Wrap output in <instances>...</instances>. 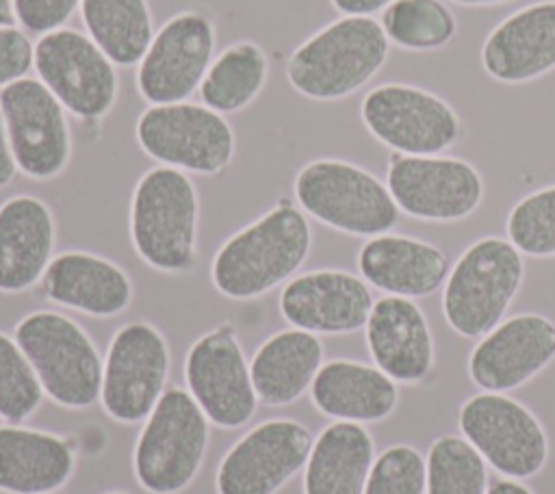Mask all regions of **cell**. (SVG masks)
Returning <instances> with one entry per match:
<instances>
[{
    "label": "cell",
    "instance_id": "30bf717a",
    "mask_svg": "<svg viewBox=\"0 0 555 494\" xmlns=\"http://www.w3.org/2000/svg\"><path fill=\"white\" fill-rule=\"evenodd\" d=\"M169 347L163 334L143 321L121 325L104 358L100 401L104 412L124 425L141 422L165 394Z\"/></svg>",
    "mask_w": 555,
    "mask_h": 494
},
{
    "label": "cell",
    "instance_id": "4dcf8cb0",
    "mask_svg": "<svg viewBox=\"0 0 555 494\" xmlns=\"http://www.w3.org/2000/svg\"><path fill=\"white\" fill-rule=\"evenodd\" d=\"M382 28L399 48L425 52L444 48L457 22L442 0H392L382 13Z\"/></svg>",
    "mask_w": 555,
    "mask_h": 494
},
{
    "label": "cell",
    "instance_id": "1f68e13d",
    "mask_svg": "<svg viewBox=\"0 0 555 494\" xmlns=\"http://www.w3.org/2000/svg\"><path fill=\"white\" fill-rule=\"evenodd\" d=\"M425 494H488L486 459L457 435H442L429 446Z\"/></svg>",
    "mask_w": 555,
    "mask_h": 494
},
{
    "label": "cell",
    "instance_id": "4316f807",
    "mask_svg": "<svg viewBox=\"0 0 555 494\" xmlns=\"http://www.w3.org/2000/svg\"><path fill=\"white\" fill-rule=\"evenodd\" d=\"M321 360L323 344L310 332L293 327L269 336L249 364L258 401L271 407L297 401L312 386Z\"/></svg>",
    "mask_w": 555,
    "mask_h": 494
},
{
    "label": "cell",
    "instance_id": "9c48e42d",
    "mask_svg": "<svg viewBox=\"0 0 555 494\" xmlns=\"http://www.w3.org/2000/svg\"><path fill=\"white\" fill-rule=\"evenodd\" d=\"M33 67L63 108L80 119L104 117L117 100L115 63L85 32L59 28L41 35Z\"/></svg>",
    "mask_w": 555,
    "mask_h": 494
},
{
    "label": "cell",
    "instance_id": "5bb4252c",
    "mask_svg": "<svg viewBox=\"0 0 555 494\" xmlns=\"http://www.w3.org/2000/svg\"><path fill=\"white\" fill-rule=\"evenodd\" d=\"M215 52V24L199 11L169 17L139 63L137 89L150 104L184 102L199 89Z\"/></svg>",
    "mask_w": 555,
    "mask_h": 494
},
{
    "label": "cell",
    "instance_id": "484cf974",
    "mask_svg": "<svg viewBox=\"0 0 555 494\" xmlns=\"http://www.w3.org/2000/svg\"><path fill=\"white\" fill-rule=\"evenodd\" d=\"M310 396L317 410L330 418L375 422L392 414L399 390L395 379L375 366L332 360L319 368Z\"/></svg>",
    "mask_w": 555,
    "mask_h": 494
},
{
    "label": "cell",
    "instance_id": "74e56055",
    "mask_svg": "<svg viewBox=\"0 0 555 494\" xmlns=\"http://www.w3.org/2000/svg\"><path fill=\"white\" fill-rule=\"evenodd\" d=\"M15 171H17V165H15V158H13V152H11L4 115H2V108H0V188L7 186L15 178Z\"/></svg>",
    "mask_w": 555,
    "mask_h": 494
},
{
    "label": "cell",
    "instance_id": "7c38bea8",
    "mask_svg": "<svg viewBox=\"0 0 555 494\" xmlns=\"http://www.w3.org/2000/svg\"><path fill=\"white\" fill-rule=\"evenodd\" d=\"M0 108L17 169L35 180L59 176L72 154L63 104L39 78H20L0 89Z\"/></svg>",
    "mask_w": 555,
    "mask_h": 494
},
{
    "label": "cell",
    "instance_id": "52a82bcc",
    "mask_svg": "<svg viewBox=\"0 0 555 494\" xmlns=\"http://www.w3.org/2000/svg\"><path fill=\"white\" fill-rule=\"evenodd\" d=\"M299 206L317 221L353 236H379L399 221L386 184L366 169L336 158L304 165L295 178Z\"/></svg>",
    "mask_w": 555,
    "mask_h": 494
},
{
    "label": "cell",
    "instance_id": "6da1fadb",
    "mask_svg": "<svg viewBox=\"0 0 555 494\" xmlns=\"http://www.w3.org/2000/svg\"><path fill=\"white\" fill-rule=\"evenodd\" d=\"M310 245L308 219L282 202L219 247L210 266L212 284L228 299H256L286 282L308 258Z\"/></svg>",
    "mask_w": 555,
    "mask_h": 494
},
{
    "label": "cell",
    "instance_id": "7a4b0ae2",
    "mask_svg": "<svg viewBox=\"0 0 555 494\" xmlns=\"http://www.w3.org/2000/svg\"><path fill=\"white\" fill-rule=\"evenodd\" d=\"M388 37L371 15H345L295 48L286 78L310 100H340L366 84L388 56Z\"/></svg>",
    "mask_w": 555,
    "mask_h": 494
},
{
    "label": "cell",
    "instance_id": "ffe728a7",
    "mask_svg": "<svg viewBox=\"0 0 555 494\" xmlns=\"http://www.w3.org/2000/svg\"><path fill=\"white\" fill-rule=\"evenodd\" d=\"M486 74L505 84L529 82L555 67V0L527 4L483 41Z\"/></svg>",
    "mask_w": 555,
    "mask_h": 494
},
{
    "label": "cell",
    "instance_id": "277c9868",
    "mask_svg": "<svg viewBox=\"0 0 555 494\" xmlns=\"http://www.w3.org/2000/svg\"><path fill=\"white\" fill-rule=\"evenodd\" d=\"M13 338L54 403L85 410L100 399L104 360L76 321L52 310H37L15 325Z\"/></svg>",
    "mask_w": 555,
    "mask_h": 494
},
{
    "label": "cell",
    "instance_id": "f546056e",
    "mask_svg": "<svg viewBox=\"0 0 555 494\" xmlns=\"http://www.w3.org/2000/svg\"><path fill=\"white\" fill-rule=\"evenodd\" d=\"M269 76V63L262 48L254 41H236L212 58L202 84L204 106L225 115L251 104Z\"/></svg>",
    "mask_w": 555,
    "mask_h": 494
},
{
    "label": "cell",
    "instance_id": "3957f363",
    "mask_svg": "<svg viewBox=\"0 0 555 494\" xmlns=\"http://www.w3.org/2000/svg\"><path fill=\"white\" fill-rule=\"evenodd\" d=\"M197 191L173 167L145 171L130 199V238L139 258L163 273H186L197 256Z\"/></svg>",
    "mask_w": 555,
    "mask_h": 494
},
{
    "label": "cell",
    "instance_id": "9a60e30c",
    "mask_svg": "<svg viewBox=\"0 0 555 494\" xmlns=\"http://www.w3.org/2000/svg\"><path fill=\"white\" fill-rule=\"evenodd\" d=\"M189 394L221 429L243 427L256 412L249 364L236 334L225 325L199 336L184 362Z\"/></svg>",
    "mask_w": 555,
    "mask_h": 494
},
{
    "label": "cell",
    "instance_id": "7402d4cb",
    "mask_svg": "<svg viewBox=\"0 0 555 494\" xmlns=\"http://www.w3.org/2000/svg\"><path fill=\"white\" fill-rule=\"evenodd\" d=\"M41 292L48 301L89 316L121 314L132 301V282L115 262L89 253L65 251L50 260Z\"/></svg>",
    "mask_w": 555,
    "mask_h": 494
},
{
    "label": "cell",
    "instance_id": "ba28073f",
    "mask_svg": "<svg viewBox=\"0 0 555 494\" xmlns=\"http://www.w3.org/2000/svg\"><path fill=\"white\" fill-rule=\"evenodd\" d=\"M134 132L150 158L180 171L212 176L234 156L232 126L204 104H152L139 115Z\"/></svg>",
    "mask_w": 555,
    "mask_h": 494
},
{
    "label": "cell",
    "instance_id": "d4e9b609",
    "mask_svg": "<svg viewBox=\"0 0 555 494\" xmlns=\"http://www.w3.org/2000/svg\"><path fill=\"white\" fill-rule=\"evenodd\" d=\"M74 466L67 440L17 425L0 427V492L52 494L69 481Z\"/></svg>",
    "mask_w": 555,
    "mask_h": 494
},
{
    "label": "cell",
    "instance_id": "83f0119b",
    "mask_svg": "<svg viewBox=\"0 0 555 494\" xmlns=\"http://www.w3.org/2000/svg\"><path fill=\"white\" fill-rule=\"evenodd\" d=\"M373 453V438L360 422L336 420L312 442L304 494H364Z\"/></svg>",
    "mask_w": 555,
    "mask_h": 494
},
{
    "label": "cell",
    "instance_id": "7bdbcfd3",
    "mask_svg": "<svg viewBox=\"0 0 555 494\" xmlns=\"http://www.w3.org/2000/svg\"><path fill=\"white\" fill-rule=\"evenodd\" d=\"M104 494H128V492H119V490H113V492H104Z\"/></svg>",
    "mask_w": 555,
    "mask_h": 494
},
{
    "label": "cell",
    "instance_id": "5b68a950",
    "mask_svg": "<svg viewBox=\"0 0 555 494\" xmlns=\"http://www.w3.org/2000/svg\"><path fill=\"white\" fill-rule=\"evenodd\" d=\"M208 418L182 388L158 399L137 438L132 470L150 494H180L202 468L208 446Z\"/></svg>",
    "mask_w": 555,
    "mask_h": 494
},
{
    "label": "cell",
    "instance_id": "ab89813d",
    "mask_svg": "<svg viewBox=\"0 0 555 494\" xmlns=\"http://www.w3.org/2000/svg\"><path fill=\"white\" fill-rule=\"evenodd\" d=\"M488 494H531L529 487H525L518 481H509V479H499L490 485Z\"/></svg>",
    "mask_w": 555,
    "mask_h": 494
},
{
    "label": "cell",
    "instance_id": "d6986e66",
    "mask_svg": "<svg viewBox=\"0 0 555 494\" xmlns=\"http://www.w3.org/2000/svg\"><path fill=\"white\" fill-rule=\"evenodd\" d=\"M373 297L364 280L338 269L308 271L280 292V312L310 334H351L366 325Z\"/></svg>",
    "mask_w": 555,
    "mask_h": 494
},
{
    "label": "cell",
    "instance_id": "e575fe53",
    "mask_svg": "<svg viewBox=\"0 0 555 494\" xmlns=\"http://www.w3.org/2000/svg\"><path fill=\"white\" fill-rule=\"evenodd\" d=\"M427 466L408 444L386 448L371 466L364 494H425Z\"/></svg>",
    "mask_w": 555,
    "mask_h": 494
},
{
    "label": "cell",
    "instance_id": "cb8c5ba5",
    "mask_svg": "<svg viewBox=\"0 0 555 494\" xmlns=\"http://www.w3.org/2000/svg\"><path fill=\"white\" fill-rule=\"evenodd\" d=\"M362 277L397 297H427L440 288L449 275L447 256L431 243L379 234L366 240L358 253Z\"/></svg>",
    "mask_w": 555,
    "mask_h": 494
},
{
    "label": "cell",
    "instance_id": "603a6c76",
    "mask_svg": "<svg viewBox=\"0 0 555 494\" xmlns=\"http://www.w3.org/2000/svg\"><path fill=\"white\" fill-rule=\"evenodd\" d=\"M54 217L35 195L0 204V292H22L41 282L54 249Z\"/></svg>",
    "mask_w": 555,
    "mask_h": 494
},
{
    "label": "cell",
    "instance_id": "f1b7e54d",
    "mask_svg": "<svg viewBox=\"0 0 555 494\" xmlns=\"http://www.w3.org/2000/svg\"><path fill=\"white\" fill-rule=\"evenodd\" d=\"M80 15L89 37L119 67L141 63L154 39L147 0H82Z\"/></svg>",
    "mask_w": 555,
    "mask_h": 494
},
{
    "label": "cell",
    "instance_id": "ac0fdd59",
    "mask_svg": "<svg viewBox=\"0 0 555 494\" xmlns=\"http://www.w3.org/2000/svg\"><path fill=\"white\" fill-rule=\"evenodd\" d=\"M555 360V323L542 314H516L488 332L468 360L470 379L492 392L522 386Z\"/></svg>",
    "mask_w": 555,
    "mask_h": 494
},
{
    "label": "cell",
    "instance_id": "f35d334b",
    "mask_svg": "<svg viewBox=\"0 0 555 494\" xmlns=\"http://www.w3.org/2000/svg\"><path fill=\"white\" fill-rule=\"evenodd\" d=\"M392 0H332L334 9L345 15H371L375 11H382Z\"/></svg>",
    "mask_w": 555,
    "mask_h": 494
},
{
    "label": "cell",
    "instance_id": "836d02e7",
    "mask_svg": "<svg viewBox=\"0 0 555 494\" xmlns=\"http://www.w3.org/2000/svg\"><path fill=\"white\" fill-rule=\"evenodd\" d=\"M509 243L527 256H555V184L522 197L507 214Z\"/></svg>",
    "mask_w": 555,
    "mask_h": 494
},
{
    "label": "cell",
    "instance_id": "8d00e7d4",
    "mask_svg": "<svg viewBox=\"0 0 555 494\" xmlns=\"http://www.w3.org/2000/svg\"><path fill=\"white\" fill-rule=\"evenodd\" d=\"M35 46L28 35L15 26L0 28V89L24 78L33 67Z\"/></svg>",
    "mask_w": 555,
    "mask_h": 494
},
{
    "label": "cell",
    "instance_id": "8992f818",
    "mask_svg": "<svg viewBox=\"0 0 555 494\" xmlns=\"http://www.w3.org/2000/svg\"><path fill=\"white\" fill-rule=\"evenodd\" d=\"M520 251L499 236L475 240L447 275L442 310L453 332L481 338L492 332L522 284Z\"/></svg>",
    "mask_w": 555,
    "mask_h": 494
},
{
    "label": "cell",
    "instance_id": "44dd1931",
    "mask_svg": "<svg viewBox=\"0 0 555 494\" xmlns=\"http://www.w3.org/2000/svg\"><path fill=\"white\" fill-rule=\"evenodd\" d=\"M366 344L382 373L401 384L425 379L434 366V338L421 308L408 297L388 295L373 303Z\"/></svg>",
    "mask_w": 555,
    "mask_h": 494
},
{
    "label": "cell",
    "instance_id": "8fae6325",
    "mask_svg": "<svg viewBox=\"0 0 555 494\" xmlns=\"http://www.w3.org/2000/svg\"><path fill=\"white\" fill-rule=\"evenodd\" d=\"M366 130L405 156H434L453 147L462 134L455 110L438 95L388 82L371 89L360 106Z\"/></svg>",
    "mask_w": 555,
    "mask_h": 494
},
{
    "label": "cell",
    "instance_id": "4fadbf2b",
    "mask_svg": "<svg viewBox=\"0 0 555 494\" xmlns=\"http://www.w3.org/2000/svg\"><path fill=\"white\" fill-rule=\"evenodd\" d=\"M460 429L479 455L505 477H533L548 455L540 420L518 401L499 394H475L460 407Z\"/></svg>",
    "mask_w": 555,
    "mask_h": 494
},
{
    "label": "cell",
    "instance_id": "b9f144b4",
    "mask_svg": "<svg viewBox=\"0 0 555 494\" xmlns=\"http://www.w3.org/2000/svg\"><path fill=\"white\" fill-rule=\"evenodd\" d=\"M457 4H466V6H483V4H499V2H507V0H451Z\"/></svg>",
    "mask_w": 555,
    "mask_h": 494
},
{
    "label": "cell",
    "instance_id": "60d3db41",
    "mask_svg": "<svg viewBox=\"0 0 555 494\" xmlns=\"http://www.w3.org/2000/svg\"><path fill=\"white\" fill-rule=\"evenodd\" d=\"M15 15H13V2L11 0H0V28L2 26H13Z\"/></svg>",
    "mask_w": 555,
    "mask_h": 494
},
{
    "label": "cell",
    "instance_id": "2e32d148",
    "mask_svg": "<svg viewBox=\"0 0 555 494\" xmlns=\"http://www.w3.org/2000/svg\"><path fill=\"white\" fill-rule=\"evenodd\" d=\"M386 186L399 210L423 221H460L483 197L479 171L460 158L395 154Z\"/></svg>",
    "mask_w": 555,
    "mask_h": 494
},
{
    "label": "cell",
    "instance_id": "e0dca14e",
    "mask_svg": "<svg viewBox=\"0 0 555 494\" xmlns=\"http://www.w3.org/2000/svg\"><path fill=\"white\" fill-rule=\"evenodd\" d=\"M310 431L288 418H273L247 431L221 459L217 494H275L308 461Z\"/></svg>",
    "mask_w": 555,
    "mask_h": 494
},
{
    "label": "cell",
    "instance_id": "d6a6232c",
    "mask_svg": "<svg viewBox=\"0 0 555 494\" xmlns=\"http://www.w3.org/2000/svg\"><path fill=\"white\" fill-rule=\"evenodd\" d=\"M41 381L15 338L0 332V418L17 425L37 412L43 399Z\"/></svg>",
    "mask_w": 555,
    "mask_h": 494
},
{
    "label": "cell",
    "instance_id": "d590c367",
    "mask_svg": "<svg viewBox=\"0 0 555 494\" xmlns=\"http://www.w3.org/2000/svg\"><path fill=\"white\" fill-rule=\"evenodd\" d=\"M15 22L30 35H46L63 28L82 0H11Z\"/></svg>",
    "mask_w": 555,
    "mask_h": 494
}]
</instances>
